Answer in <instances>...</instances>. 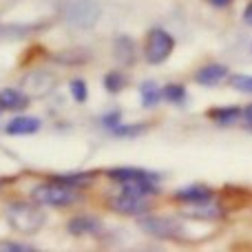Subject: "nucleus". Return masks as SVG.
<instances>
[{
    "instance_id": "nucleus-1",
    "label": "nucleus",
    "mask_w": 252,
    "mask_h": 252,
    "mask_svg": "<svg viewBox=\"0 0 252 252\" xmlns=\"http://www.w3.org/2000/svg\"><path fill=\"white\" fill-rule=\"evenodd\" d=\"M4 217L11 223L13 230L22 232V235H35L38 230H42L44 221V213L38 208V204H25V201H13V204L7 206L4 210Z\"/></svg>"
},
{
    "instance_id": "nucleus-2",
    "label": "nucleus",
    "mask_w": 252,
    "mask_h": 252,
    "mask_svg": "<svg viewBox=\"0 0 252 252\" xmlns=\"http://www.w3.org/2000/svg\"><path fill=\"white\" fill-rule=\"evenodd\" d=\"M31 199L38 206H51V208H69L80 199L78 190L66 184H38L31 190Z\"/></svg>"
},
{
    "instance_id": "nucleus-3",
    "label": "nucleus",
    "mask_w": 252,
    "mask_h": 252,
    "mask_svg": "<svg viewBox=\"0 0 252 252\" xmlns=\"http://www.w3.org/2000/svg\"><path fill=\"white\" fill-rule=\"evenodd\" d=\"M102 11L95 0H69L64 4V22L71 29L89 31L97 25Z\"/></svg>"
},
{
    "instance_id": "nucleus-4",
    "label": "nucleus",
    "mask_w": 252,
    "mask_h": 252,
    "mask_svg": "<svg viewBox=\"0 0 252 252\" xmlns=\"http://www.w3.org/2000/svg\"><path fill=\"white\" fill-rule=\"evenodd\" d=\"M175 51V38L161 27H153L146 33V44H144V56L146 62L153 66L161 64L170 58V53Z\"/></svg>"
},
{
    "instance_id": "nucleus-5",
    "label": "nucleus",
    "mask_w": 252,
    "mask_h": 252,
    "mask_svg": "<svg viewBox=\"0 0 252 252\" xmlns=\"http://www.w3.org/2000/svg\"><path fill=\"white\" fill-rule=\"evenodd\" d=\"M139 228L155 239H182L184 237V223H179L175 217L148 215L139 219Z\"/></svg>"
},
{
    "instance_id": "nucleus-6",
    "label": "nucleus",
    "mask_w": 252,
    "mask_h": 252,
    "mask_svg": "<svg viewBox=\"0 0 252 252\" xmlns=\"http://www.w3.org/2000/svg\"><path fill=\"white\" fill-rule=\"evenodd\" d=\"M56 87H58L56 73H51L47 69H33L22 75L20 80V89L29 97H47Z\"/></svg>"
},
{
    "instance_id": "nucleus-7",
    "label": "nucleus",
    "mask_w": 252,
    "mask_h": 252,
    "mask_svg": "<svg viewBox=\"0 0 252 252\" xmlns=\"http://www.w3.org/2000/svg\"><path fill=\"white\" fill-rule=\"evenodd\" d=\"M182 217L195 219V221H219L223 219V206L215 204L213 199L195 201V204H186L182 208Z\"/></svg>"
},
{
    "instance_id": "nucleus-8",
    "label": "nucleus",
    "mask_w": 252,
    "mask_h": 252,
    "mask_svg": "<svg viewBox=\"0 0 252 252\" xmlns=\"http://www.w3.org/2000/svg\"><path fill=\"white\" fill-rule=\"evenodd\" d=\"M109 208L120 215H126V217H137V215L148 213L151 206H148V201L142 199V197H133V195H126V192H120V195L109 199Z\"/></svg>"
},
{
    "instance_id": "nucleus-9",
    "label": "nucleus",
    "mask_w": 252,
    "mask_h": 252,
    "mask_svg": "<svg viewBox=\"0 0 252 252\" xmlns=\"http://www.w3.org/2000/svg\"><path fill=\"white\" fill-rule=\"evenodd\" d=\"M228 75H230V71H228L226 64H221V62H210V64H204L201 69L195 71V82L201 84V87H217Z\"/></svg>"
},
{
    "instance_id": "nucleus-10",
    "label": "nucleus",
    "mask_w": 252,
    "mask_h": 252,
    "mask_svg": "<svg viewBox=\"0 0 252 252\" xmlns=\"http://www.w3.org/2000/svg\"><path fill=\"white\" fill-rule=\"evenodd\" d=\"M42 128V122L33 115H20V118H13L11 122L4 126V133L13 135V137H22V135H35Z\"/></svg>"
},
{
    "instance_id": "nucleus-11",
    "label": "nucleus",
    "mask_w": 252,
    "mask_h": 252,
    "mask_svg": "<svg viewBox=\"0 0 252 252\" xmlns=\"http://www.w3.org/2000/svg\"><path fill=\"white\" fill-rule=\"evenodd\" d=\"M113 56L122 66H133L137 58V49L130 35H118L113 40Z\"/></svg>"
},
{
    "instance_id": "nucleus-12",
    "label": "nucleus",
    "mask_w": 252,
    "mask_h": 252,
    "mask_svg": "<svg viewBox=\"0 0 252 252\" xmlns=\"http://www.w3.org/2000/svg\"><path fill=\"white\" fill-rule=\"evenodd\" d=\"M29 102V95L22 89H2L0 91V109L4 111H25Z\"/></svg>"
},
{
    "instance_id": "nucleus-13",
    "label": "nucleus",
    "mask_w": 252,
    "mask_h": 252,
    "mask_svg": "<svg viewBox=\"0 0 252 252\" xmlns=\"http://www.w3.org/2000/svg\"><path fill=\"white\" fill-rule=\"evenodd\" d=\"M208 118L213 120L215 124L219 126H232L239 120H244V109L241 106H215V109L208 111Z\"/></svg>"
},
{
    "instance_id": "nucleus-14",
    "label": "nucleus",
    "mask_w": 252,
    "mask_h": 252,
    "mask_svg": "<svg viewBox=\"0 0 252 252\" xmlns=\"http://www.w3.org/2000/svg\"><path fill=\"white\" fill-rule=\"evenodd\" d=\"M69 232L73 237H84V235H95V232H100L102 223L100 219L95 217H89V215H80V217H73L69 221Z\"/></svg>"
},
{
    "instance_id": "nucleus-15",
    "label": "nucleus",
    "mask_w": 252,
    "mask_h": 252,
    "mask_svg": "<svg viewBox=\"0 0 252 252\" xmlns=\"http://www.w3.org/2000/svg\"><path fill=\"white\" fill-rule=\"evenodd\" d=\"M122 192L146 199V197H155L157 192H159V188H157L155 179H135V182L122 184Z\"/></svg>"
},
{
    "instance_id": "nucleus-16",
    "label": "nucleus",
    "mask_w": 252,
    "mask_h": 252,
    "mask_svg": "<svg viewBox=\"0 0 252 252\" xmlns=\"http://www.w3.org/2000/svg\"><path fill=\"white\" fill-rule=\"evenodd\" d=\"M139 100H142L144 109H155V106L164 100V93L157 87V82L146 80V82H142V87H139Z\"/></svg>"
},
{
    "instance_id": "nucleus-17",
    "label": "nucleus",
    "mask_w": 252,
    "mask_h": 252,
    "mask_svg": "<svg viewBox=\"0 0 252 252\" xmlns=\"http://www.w3.org/2000/svg\"><path fill=\"white\" fill-rule=\"evenodd\" d=\"M175 199L184 201V204L206 201V199H213V190L206 186H186V188H179V190L175 192Z\"/></svg>"
},
{
    "instance_id": "nucleus-18",
    "label": "nucleus",
    "mask_w": 252,
    "mask_h": 252,
    "mask_svg": "<svg viewBox=\"0 0 252 252\" xmlns=\"http://www.w3.org/2000/svg\"><path fill=\"white\" fill-rule=\"evenodd\" d=\"M106 175H109L113 182H118V184L135 182V179H157V175L148 173V170H142V168H113V170H109Z\"/></svg>"
},
{
    "instance_id": "nucleus-19",
    "label": "nucleus",
    "mask_w": 252,
    "mask_h": 252,
    "mask_svg": "<svg viewBox=\"0 0 252 252\" xmlns=\"http://www.w3.org/2000/svg\"><path fill=\"white\" fill-rule=\"evenodd\" d=\"M161 93H164V100L166 102H170V104H184L186 102V95H188V91H186V87L184 84H179V82H170V84H166L164 89H161Z\"/></svg>"
},
{
    "instance_id": "nucleus-20",
    "label": "nucleus",
    "mask_w": 252,
    "mask_h": 252,
    "mask_svg": "<svg viewBox=\"0 0 252 252\" xmlns=\"http://www.w3.org/2000/svg\"><path fill=\"white\" fill-rule=\"evenodd\" d=\"M53 179L60 182V184H66V186L84 188V186H89V184L95 179V175L93 173H71V175H58V177H53Z\"/></svg>"
},
{
    "instance_id": "nucleus-21",
    "label": "nucleus",
    "mask_w": 252,
    "mask_h": 252,
    "mask_svg": "<svg viewBox=\"0 0 252 252\" xmlns=\"http://www.w3.org/2000/svg\"><path fill=\"white\" fill-rule=\"evenodd\" d=\"M126 75L122 73V71H109V73L104 75V89L109 93H113V95H118L122 89H126Z\"/></svg>"
},
{
    "instance_id": "nucleus-22",
    "label": "nucleus",
    "mask_w": 252,
    "mask_h": 252,
    "mask_svg": "<svg viewBox=\"0 0 252 252\" xmlns=\"http://www.w3.org/2000/svg\"><path fill=\"white\" fill-rule=\"evenodd\" d=\"M69 91H71V97H73L78 104H84L89 97V89H87V82L82 78H73L69 82Z\"/></svg>"
},
{
    "instance_id": "nucleus-23",
    "label": "nucleus",
    "mask_w": 252,
    "mask_h": 252,
    "mask_svg": "<svg viewBox=\"0 0 252 252\" xmlns=\"http://www.w3.org/2000/svg\"><path fill=\"white\" fill-rule=\"evenodd\" d=\"M146 128H148L146 124H130V126H122V124H120V126H115L111 133H113L115 137H139V135H142Z\"/></svg>"
},
{
    "instance_id": "nucleus-24",
    "label": "nucleus",
    "mask_w": 252,
    "mask_h": 252,
    "mask_svg": "<svg viewBox=\"0 0 252 252\" xmlns=\"http://www.w3.org/2000/svg\"><path fill=\"white\" fill-rule=\"evenodd\" d=\"M230 87L241 93H252V75L248 73H237L230 78Z\"/></svg>"
},
{
    "instance_id": "nucleus-25",
    "label": "nucleus",
    "mask_w": 252,
    "mask_h": 252,
    "mask_svg": "<svg viewBox=\"0 0 252 252\" xmlns=\"http://www.w3.org/2000/svg\"><path fill=\"white\" fill-rule=\"evenodd\" d=\"M0 250L2 252H33L35 248L29 244H13V241H0Z\"/></svg>"
},
{
    "instance_id": "nucleus-26",
    "label": "nucleus",
    "mask_w": 252,
    "mask_h": 252,
    "mask_svg": "<svg viewBox=\"0 0 252 252\" xmlns=\"http://www.w3.org/2000/svg\"><path fill=\"white\" fill-rule=\"evenodd\" d=\"M102 124H104L109 130H113L115 126H120V111H113V113H106L104 118H102Z\"/></svg>"
},
{
    "instance_id": "nucleus-27",
    "label": "nucleus",
    "mask_w": 252,
    "mask_h": 252,
    "mask_svg": "<svg viewBox=\"0 0 252 252\" xmlns=\"http://www.w3.org/2000/svg\"><path fill=\"white\" fill-rule=\"evenodd\" d=\"M208 2L213 4L215 9H228L232 2H235V0H208Z\"/></svg>"
},
{
    "instance_id": "nucleus-28",
    "label": "nucleus",
    "mask_w": 252,
    "mask_h": 252,
    "mask_svg": "<svg viewBox=\"0 0 252 252\" xmlns=\"http://www.w3.org/2000/svg\"><path fill=\"white\" fill-rule=\"evenodd\" d=\"M244 22L248 27H252V0L246 4V9H244Z\"/></svg>"
},
{
    "instance_id": "nucleus-29",
    "label": "nucleus",
    "mask_w": 252,
    "mask_h": 252,
    "mask_svg": "<svg viewBox=\"0 0 252 252\" xmlns=\"http://www.w3.org/2000/svg\"><path fill=\"white\" fill-rule=\"evenodd\" d=\"M244 122H246L248 128H252V102L244 109Z\"/></svg>"
},
{
    "instance_id": "nucleus-30",
    "label": "nucleus",
    "mask_w": 252,
    "mask_h": 252,
    "mask_svg": "<svg viewBox=\"0 0 252 252\" xmlns=\"http://www.w3.org/2000/svg\"><path fill=\"white\" fill-rule=\"evenodd\" d=\"M250 130H252V128H250Z\"/></svg>"
}]
</instances>
